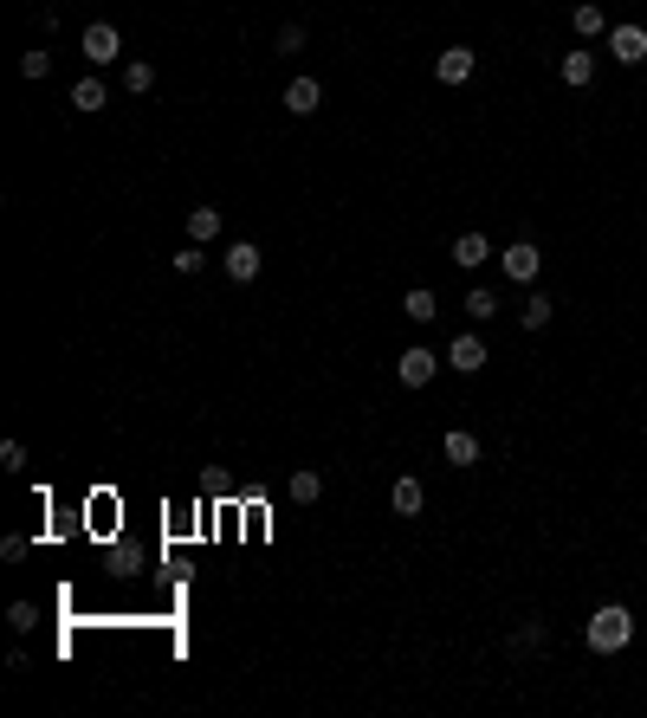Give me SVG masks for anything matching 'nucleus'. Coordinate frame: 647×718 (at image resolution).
<instances>
[{"instance_id": "f257e3e1", "label": "nucleus", "mask_w": 647, "mask_h": 718, "mask_svg": "<svg viewBox=\"0 0 647 718\" xmlns=\"http://www.w3.org/2000/svg\"><path fill=\"white\" fill-rule=\"evenodd\" d=\"M583 641H589V654H622V647L635 641V615H628L622 602H602V609L583 621Z\"/></svg>"}, {"instance_id": "f03ea898", "label": "nucleus", "mask_w": 647, "mask_h": 718, "mask_svg": "<svg viewBox=\"0 0 647 718\" xmlns=\"http://www.w3.org/2000/svg\"><path fill=\"white\" fill-rule=\"evenodd\" d=\"M395 376H402V389H428V382L440 376V356L428 350V343H408L402 363H395Z\"/></svg>"}, {"instance_id": "7ed1b4c3", "label": "nucleus", "mask_w": 647, "mask_h": 718, "mask_svg": "<svg viewBox=\"0 0 647 718\" xmlns=\"http://www.w3.org/2000/svg\"><path fill=\"white\" fill-rule=\"evenodd\" d=\"M85 59H91V65H117V59H123V33H117L110 20H91V26H85Z\"/></svg>"}, {"instance_id": "20e7f679", "label": "nucleus", "mask_w": 647, "mask_h": 718, "mask_svg": "<svg viewBox=\"0 0 647 718\" xmlns=\"http://www.w3.org/2000/svg\"><path fill=\"white\" fill-rule=\"evenodd\" d=\"M220 266H227V279H233V285H253V279H259V266H266V253H259L253 240H233L227 253H220Z\"/></svg>"}, {"instance_id": "39448f33", "label": "nucleus", "mask_w": 647, "mask_h": 718, "mask_svg": "<svg viewBox=\"0 0 647 718\" xmlns=\"http://www.w3.org/2000/svg\"><path fill=\"white\" fill-rule=\"evenodd\" d=\"M499 266H505V279H512V285H531V279L544 272V253H538L531 240H512V246H505V259H499Z\"/></svg>"}, {"instance_id": "423d86ee", "label": "nucleus", "mask_w": 647, "mask_h": 718, "mask_svg": "<svg viewBox=\"0 0 647 718\" xmlns=\"http://www.w3.org/2000/svg\"><path fill=\"white\" fill-rule=\"evenodd\" d=\"M609 52H615V65H641L647 59V26H609Z\"/></svg>"}, {"instance_id": "0eeeda50", "label": "nucleus", "mask_w": 647, "mask_h": 718, "mask_svg": "<svg viewBox=\"0 0 647 718\" xmlns=\"http://www.w3.org/2000/svg\"><path fill=\"white\" fill-rule=\"evenodd\" d=\"M473 65H479L473 46H447V52L434 59V78H440V85H466V78H473Z\"/></svg>"}, {"instance_id": "6e6552de", "label": "nucleus", "mask_w": 647, "mask_h": 718, "mask_svg": "<svg viewBox=\"0 0 647 718\" xmlns=\"http://www.w3.org/2000/svg\"><path fill=\"white\" fill-rule=\"evenodd\" d=\"M447 363L460 369V376H479V369H486V337H473V330H466V337H453V343H447Z\"/></svg>"}, {"instance_id": "1a4fd4ad", "label": "nucleus", "mask_w": 647, "mask_h": 718, "mask_svg": "<svg viewBox=\"0 0 647 718\" xmlns=\"http://www.w3.org/2000/svg\"><path fill=\"white\" fill-rule=\"evenodd\" d=\"M389 505H395V518H421V505H428V486L402 473V479L389 486Z\"/></svg>"}, {"instance_id": "9d476101", "label": "nucleus", "mask_w": 647, "mask_h": 718, "mask_svg": "<svg viewBox=\"0 0 647 718\" xmlns=\"http://www.w3.org/2000/svg\"><path fill=\"white\" fill-rule=\"evenodd\" d=\"M440 453H447V466H479V434L447 427V434H440Z\"/></svg>"}, {"instance_id": "9b49d317", "label": "nucleus", "mask_w": 647, "mask_h": 718, "mask_svg": "<svg viewBox=\"0 0 647 718\" xmlns=\"http://www.w3.org/2000/svg\"><path fill=\"white\" fill-rule=\"evenodd\" d=\"M318 104H324V85H318V78H292V85H285V110H292V117H311Z\"/></svg>"}, {"instance_id": "f8f14e48", "label": "nucleus", "mask_w": 647, "mask_h": 718, "mask_svg": "<svg viewBox=\"0 0 647 718\" xmlns=\"http://www.w3.org/2000/svg\"><path fill=\"white\" fill-rule=\"evenodd\" d=\"M486 259H492V240H486V233H460V240H453V266L479 272Z\"/></svg>"}, {"instance_id": "ddd939ff", "label": "nucleus", "mask_w": 647, "mask_h": 718, "mask_svg": "<svg viewBox=\"0 0 647 718\" xmlns=\"http://www.w3.org/2000/svg\"><path fill=\"white\" fill-rule=\"evenodd\" d=\"M220 227H227V214H220V207H188V240H195V246L220 240Z\"/></svg>"}, {"instance_id": "4468645a", "label": "nucleus", "mask_w": 647, "mask_h": 718, "mask_svg": "<svg viewBox=\"0 0 647 718\" xmlns=\"http://www.w3.org/2000/svg\"><path fill=\"white\" fill-rule=\"evenodd\" d=\"M285 499H292V505H318V499H324V473H311V466H298V473L285 479Z\"/></svg>"}, {"instance_id": "2eb2a0df", "label": "nucleus", "mask_w": 647, "mask_h": 718, "mask_svg": "<svg viewBox=\"0 0 647 718\" xmlns=\"http://www.w3.org/2000/svg\"><path fill=\"white\" fill-rule=\"evenodd\" d=\"M557 72H563V85H570V91H583L589 78H596V52H563Z\"/></svg>"}, {"instance_id": "dca6fc26", "label": "nucleus", "mask_w": 647, "mask_h": 718, "mask_svg": "<svg viewBox=\"0 0 647 718\" xmlns=\"http://www.w3.org/2000/svg\"><path fill=\"white\" fill-rule=\"evenodd\" d=\"M110 104V91H104V78H78L72 85V110H85V117H98V110Z\"/></svg>"}, {"instance_id": "f3484780", "label": "nucleus", "mask_w": 647, "mask_h": 718, "mask_svg": "<svg viewBox=\"0 0 647 718\" xmlns=\"http://www.w3.org/2000/svg\"><path fill=\"white\" fill-rule=\"evenodd\" d=\"M402 317H408V324H434V317H440V298L428 292V285H415V292L402 298Z\"/></svg>"}, {"instance_id": "a211bd4d", "label": "nucleus", "mask_w": 647, "mask_h": 718, "mask_svg": "<svg viewBox=\"0 0 647 718\" xmlns=\"http://www.w3.org/2000/svg\"><path fill=\"white\" fill-rule=\"evenodd\" d=\"M570 26H576L583 39H596V33H609V13H602L596 0H576V7H570Z\"/></svg>"}, {"instance_id": "6ab92c4d", "label": "nucleus", "mask_w": 647, "mask_h": 718, "mask_svg": "<svg viewBox=\"0 0 647 718\" xmlns=\"http://www.w3.org/2000/svg\"><path fill=\"white\" fill-rule=\"evenodd\" d=\"M123 91L149 98V91H156V65H149V59H130V65H123Z\"/></svg>"}, {"instance_id": "aec40b11", "label": "nucleus", "mask_w": 647, "mask_h": 718, "mask_svg": "<svg viewBox=\"0 0 647 718\" xmlns=\"http://www.w3.org/2000/svg\"><path fill=\"white\" fill-rule=\"evenodd\" d=\"M550 317H557V305H550V298H544V292H531V298H525V305H518V324H525V330H544V324H550Z\"/></svg>"}, {"instance_id": "412c9836", "label": "nucleus", "mask_w": 647, "mask_h": 718, "mask_svg": "<svg viewBox=\"0 0 647 718\" xmlns=\"http://www.w3.org/2000/svg\"><path fill=\"white\" fill-rule=\"evenodd\" d=\"M466 317H473V324H486V317H499V292H486V285H473V292H466Z\"/></svg>"}, {"instance_id": "4be33fe9", "label": "nucleus", "mask_w": 647, "mask_h": 718, "mask_svg": "<svg viewBox=\"0 0 647 718\" xmlns=\"http://www.w3.org/2000/svg\"><path fill=\"white\" fill-rule=\"evenodd\" d=\"M169 266H175V272H182V279H195V272H201V266H208V253H201V246H195V240H188V246H182V253H175V259H169Z\"/></svg>"}, {"instance_id": "5701e85b", "label": "nucleus", "mask_w": 647, "mask_h": 718, "mask_svg": "<svg viewBox=\"0 0 647 718\" xmlns=\"http://www.w3.org/2000/svg\"><path fill=\"white\" fill-rule=\"evenodd\" d=\"M544 647V621H525V628L512 634V654H538Z\"/></svg>"}, {"instance_id": "b1692460", "label": "nucleus", "mask_w": 647, "mask_h": 718, "mask_svg": "<svg viewBox=\"0 0 647 718\" xmlns=\"http://www.w3.org/2000/svg\"><path fill=\"white\" fill-rule=\"evenodd\" d=\"M7 628H13V634H33V628H39V609H33V602H13V609H7Z\"/></svg>"}, {"instance_id": "393cba45", "label": "nucleus", "mask_w": 647, "mask_h": 718, "mask_svg": "<svg viewBox=\"0 0 647 718\" xmlns=\"http://www.w3.org/2000/svg\"><path fill=\"white\" fill-rule=\"evenodd\" d=\"M46 72H52V52H26V59H20V78H33V85H39Z\"/></svg>"}, {"instance_id": "a878e982", "label": "nucleus", "mask_w": 647, "mask_h": 718, "mask_svg": "<svg viewBox=\"0 0 647 718\" xmlns=\"http://www.w3.org/2000/svg\"><path fill=\"white\" fill-rule=\"evenodd\" d=\"M279 52H305V26H279Z\"/></svg>"}, {"instance_id": "bb28decb", "label": "nucleus", "mask_w": 647, "mask_h": 718, "mask_svg": "<svg viewBox=\"0 0 647 718\" xmlns=\"http://www.w3.org/2000/svg\"><path fill=\"white\" fill-rule=\"evenodd\" d=\"M26 550H33V544H26V537H0V557H7V563H20Z\"/></svg>"}]
</instances>
